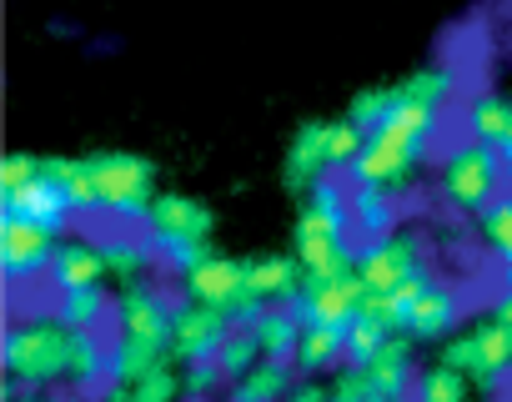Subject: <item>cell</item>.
<instances>
[{"label":"cell","instance_id":"1","mask_svg":"<svg viewBox=\"0 0 512 402\" xmlns=\"http://www.w3.org/2000/svg\"><path fill=\"white\" fill-rule=\"evenodd\" d=\"M437 131H442V111H437V106H422V101H412V96H402V86H397V106L387 111L382 126L367 131L362 156L347 166V181H352V186L402 191V186L417 176V166L427 161Z\"/></svg>","mask_w":512,"mask_h":402},{"label":"cell","instance_id":"2","mask_svg":"<svg viewBox=\"0 0 512 402\" xmlns=\"http://www.w3.org/2000/svg\"><path fill=\"white\" fill-rule=\"evenodd\" d=\"M81 337L76 327H66L56 312L51 317H11L6 327V377L46 392L56 382H76L81 367Z\"/></svg>","mask_w":512,"mask_h":402},{"label":"cell","instance_id":"3","mask_svg":"<svg viewBox=\"0 0 512 402\" xmlns=\"http://www.w3.org/2000/svg\"><path fill=\"white\" fill-rule=\"evenodd\" d=\"M442 362L467 372L482 392H497L512 377V292L502 287L482 322L442 342Z\"/></svg>","mask_w":512,"mask_h":402},{"label":"cell","instance_id":"4","mask_svg":"<svg viewBox=\"0 0 512 402\" xmlns=\"http://www.w3.org/2000/svg\"><path fill=\"white\" fill-rule=\"evenodd\" d=\"M437 186H442V201L452 212H472L482 217L492 201H502L507 191V156L472 141V136H457L442 146L437 156Z\"/></svg>","mask_w":512,"mask_h":402},{"label":"cell","instance_id":"5","mask_svg":"<svg viewBox=\"0 0 512 402\" xmlns=\"http://www.w3.org/2000/svg\"><path fill=\"white\" fill-rule=\"evenodd\" d=\"M86 166H91V181H96V207L121 227L126 222L146 227L151 201L161 196L156 191V166L136 151H96V156H86Z\"/></svg>","mask_w":512,"mask_h":402},{"label":"cell","instance_id":"6","mask_svg":"<svg viewBox=\"0 0 512 402\" xmlns=\"http://www.w3.org/2000/svg\"><path fill=\"white\" fill-rule=\"evenodd\" d=\"M417 272H427V242H422V232H392L382 242H367L362 257H357V277H362L367 297H392Z\"/></svg>","mask_w":512,"mask_h":402},{"label":"cell","instance_id":"7","mask_svg":"<svg viewBox=\"0 0 512 402\" xmlns=\"http://www.w3.org/2000/svg\"><path fill=\"white\" fill-rule=\"evenodd\" d=\"M61 252V232L46 227V222H31V217H0V267H6V277L21 287L41 272H51Z\"/></svg>","mask_w":512,"mask_h":402},{"label":"cell","instance_id":"8","mask_svg":"<svg viewBox=\"0 0 512 402\" xmlns=\"http://www.w3.org/2000/svg\"><path fill=\"white\" fill-rule=\"evenodd\" d=\"M181 297L186 302H201V307H221V312H231L241 327H251L256 317V307H246V262H236V257H211V262H201L196 272H186L181 277Z\"/></svg>","mask_w":512,"mask_h":402},{"label":"cell","instance_id":"9","mask_svg":"<svg viewBox=\"0 0 512 402\" xmlns=\"http://www.w3.org/2000/svg\"><path fill=\"white\" fill-rule=\"evenodd\" d=\"M171 317H176V302L151 277L121 287V302H116L121 342H141V347H166L171 352Z\"/></svg>","mask_w":512,"mask_h":402},{"label":"cell","instance_id":"10","mask_svg":"<svg viewBox=\"0 0 512 402\" xmlns=\"http://www.w3.org/2000/svg\"><path fill=\"white\" fill-rule=\"evenodd\" d=\"M236 332V317L221 312V307H201V302H176V317H171V357L181 362H211L226 337Z\"/></svg>","mask_w":512,"mask_h":402},{"label":"cell","instance_id":"11","mask_svg":"<svg viewBox=\"0 0 512 402\" xmlns=\"http://www.w3.org/2000/svg\"><path fill=\"white\" fill-rule=\"evenodd\" d=\"M297 317L302 322H352L362 307H367V287L357 272H342V277H307L302 292H297Z\"/></svg>","mask_w":512,"mask_h":402},{"label":"cell","instance_id":"12","mask_svg":"<svg viewBox=\"0 0 512 402\" xmlns=\"http://www.w3.org/2000/svg\"><path fill=\"white\" fill-rule=\"evenodd\" d=\"M151 242H211V212L186 191H161L146 217Z\"/></svg>","mask_w":512,"mask_h":402},{"label":"cell","instance_id":"13","mask_svg":"<svg viewBox=\"0 0 512 402\" xmlns=\"http://www.w3.org/2000/svg\"><path fill=\"white\" fill-rule=\"evenodd\" d=\"M307 272L297 257H246V307H292Z\"/></svg>","mask_w":512,"mask_h":402},{"label":"cell","instance_id":"14","mask_svg":"<svg viewBox=\"0 0 512 402\" xmlns=\"http://www.w3.org/2000/svg\"><path fill=\"white\" fill-rule=\"evenodd\" d=\"M0 207H6L11 217H31V222H46V227H66L71 217H76V201H71V191L56 181V176H36L31 186H21V191H11V196H0Z\"/></svg>","mask_w":512,"mask_h":402},{"label":"cell","instance_id":"15","mask_svg":"<svg viewBox=\"0 0 512 402\" xmlns=\"http://www.w3.org/2000/svg\"><path fill=\"white\" fill-rule=\"evenodd\" d=\"M457 322H462L457 292L442 287V282H432L417 297V307L402 317V337H412V342H447V337H457Z\"/></svg>","mask_w":512,"mask_h":402},{"label":"cell","instance_id":"16","mask_svg":"<svg viewBox=\"0 0 512 402\" xmlns=\"http://www.w3.org/2000/svg\"><path fill=\"white\" fill-rule=\"evenodd\" d=\"M462 136L502 151L512 161V96H497V91H472L467 106H462Z\"/></svg>","mask_w":512,"mask_h":402},{"label":"cell","instance_id":"17","mask_svg":"<svg viewBox=\"0 0 512 402\" xmlns=\"http://www.w3.org/2000/svg\"><path fill=\"white\" fill-rule=\"evenodd\" d=\"M322 176H337L332 161H327V121H307L287 146V186L312 191Z\"/></svg>","mask_w":512,"mask_h":402},{"label":"cell","instance_id":"18","mask_svg":"<svg viewBox=\"0 0 512 402\" xmlns=\"http://www.w3.org/2000/svg\"><path fill=\"white\" fill-rule=\"evenodd\" d=\"M362 372H367V382L377 387V392H387V397H407L412 392V382H417V342L412 337H392L372 362H362Z\"/></svg>","mask_w":512,"mask_h":402},{"label":"cell","instance_id":"19","mask_svg":"<svg viewBox=\"0 0 512 402\" xmlns=\"http://www.w3.org/2000/svg\"><path fill=\"white\" fill-rule=\"evenodd\" d=\"M46 277H51L56 292H81V287H101L111 272H106L101 242H61V252H56Z\"/></svg>","mask_w":512,"mask_h":402},{"label":"cell","instance_id":"20","mask_svg":"<svg viewBox=\"0 0 512 402\" xmlns=\"http://www.w3.org/2000/svg\"><path fill=\"white\" fill-rule=\"evenodd\" d=\"M342 362H347V327H342V322H307L292 367H297L302 377H322V372H332V367H342Z\"/></svg>","mask_w":512,"mask_h":402},{"label":"cell","instance_id":"21","mask_svg":"<svg viewBox=\"0 0 512 402\" xmlns=\"http://www.w3.org/2000/svg\"><path fill=\"white\" fill-rule=\"evenodd\" d=\"M397 217H402V201L397 191L387 186H352V227L362 242H382L397 232Z\"/></svg>","mask_w":512,"mask_h":402},{"label":"cell","instance_id":"22","mask_svg":"<svg viewBox=\"0 0 512 402\" xmlns=\"http://www.w3.org/2000/svg\"><path fill=\"white\" fill-rule=\"evenodd\" d=\"M101 257H106V272L121 277L126 287L131 282H146L156 267H161V247L151 237H131V232H116L101 242Z\"/></svg>","mask_w":512,"mask_h":402},{"label":"cell","instance_id":"23","mask_svg":"<svg viewBox=\"0 0 512 402\" xmlns=\"http://www.w3.org/2000/svg\"><path fill=\"white\" fill-rule=\"evenodd\" d=\"M302 317H297V307H262V317L251 322V337H256V347H262V357L267 362H292L297 357V342H302Z\"/></svg>","mask_w":512,"mask_h":402},{"label":"cell","instance_id":"24","mask_svg":"<svg viewBox=\"0 0 512 402\" xmlns=\"http://www.w3.org/2000/svg\"><path fill=\"white\" fill-rule=\"evenodd\" d=\"M292 392V362H256L241 382H231L226 402H287Z\"/></svg>","mask_w":512,"mask_h":402},{"label":"cell","instance_id":"25","mask_svg":"<svg viewBox=\"0 0 512 402\" xmlns=\"http://www.w3.org/2000/svg\"><path fill=\"white\" fill-rule=\"evenodd\" d=\"M392 337H397V327H392V322H387V317H382L372 302H367V307H362V312L347 322V362H352V367L372 362V357H377V352H382Z\"/></svg>","mask_w":512,"mask_h":402},{"label":"cell","instance_id":"26","mask_svg":"<svg viewBox=\"0 0 512 402\" xmlns=\"http://www.w3.org/2000/svg\"><path fill=\"white\" fill-rule=\"evenodd\" d=\"M397 86H402V96L447 111V106L457 101V91H462V76H457V66H422L417 76H407V81H397Z\"/></svg>","mask_w":512,"mask_h":402},{"label":"cell","instance_id":"27","mask_svg":"<svg viewBox=\"0 0 512 402\" xmlns=\"http://www.w3.org/2000/svg\"><path fill=\"white\" fill-rule=\"evenodd\" d=\"M111 312V297L106 287H81V292H56V317L76 332H96Z\"/></svg>","mask_w":512,"mask_h":402},{"label":"cell","instance_id":"28","mask_svg":"<svg viewBox=\"0 0 512 402\" xmlns=\"http://www.w3.org/2000/svg\"><path fill=\"white\" fill-rule=\"evenodd\" d=\"M186 392V382L171 372V362L166 367H156V372H146L141 382H111L106 387V402H176Z\"/></svg>","mask_w":512,"mask_h":402},{"label":"cell","instance_id":"29","mask_svg":"<svg viewBox=\"0 0 512 402\" xmlns=\"http://www.w3.org/2000/svg\"><path fill=\"white\" fill-rule=\"evenodd\" d=\"M467 392H472V377L467 372H457V367H447V362H432V367H422L417 372V382H412V402H467Z\"/></svg>","mask_w":512,"mask_h":402},{"label":"cell","instance_id":"30","mask_svg":"<svg viewBox=\"0 0 512 402\" xmlns=\"http://www.w3.org/2000/svg\"><path fill=\"white\" fill-rule=\"evenodd\" d=\"M166 347H141V342H121L116 337V347H111V382H141L146 372H156V367H166Z\"/></svg>","mask_w":512,"mask_h":402},{"label":"cell","instance_id":"31","mask_svg":"<svg viewBox=\"0 0 512 402\" xmlns=\"http://www.w3.org/2000/svg\"><path fill=\"white\" fill-rule=\"evenodd\" d=\"M477 232H482L487 252L502 257V267H507V262H512V191H507L502 201H492V207L477 217Z\"/></svg>","mask_w":512,"mask_h":402},{"label":"cell","instance_id":"32","mask_svg":"<svg viewBox=\"0 0 512 402\" xmlns=\"http://www.w3.org/2000/svg\"><path fill=\"white\" fill-rule=\"evenodd\" d=\"M216 362H221V372H226V382H241L256 362H267L262 357V347H256V337H251V327H236L231 337H226V347L216 352Z\"/></svg>","mask_w":512,"mask_h":402},{"label":"cell","instance_id":"33","mask_svg":"<svg viewBox=\"0 0 512 402\" xmlns=\"http://www.w3.org/2000/svg\"><path fill=\"white\" fill-rule=\"evenodd\" d=\"M397 106V86H372V91H357L352 96V106H347V116L362 126V131H372V126H382L387 121V111Z\"/></svg>","mask_w":512,"mask_h":402},{"label":"cell","instance_id":"34","mask_svg":"<svg viewBox=\"0 0 512 402\" xmlns=\"http://www.w3.org/2000/svg\"><path fill=\"white\" fill-rule=\"evenodd\" d=\"M156 247H161V267H166L176 282H181L186 272H196L201 262H211V257H216V247H211V242H156Z\"/></svg>","mask_w":512,"mask_h":402},{"label":"cell","instance_id":"35","mask_svg":"<svg viewBox=\"0 0 512 402\" xmlns=\"http://www.w3.org/2000/svg\"><path fill=\"white\" fill-rule=\"evenodd\" d=\"M46 171V156H31V151H11L6 161H0V196H11L21 186H31L36 176Z\"/></svg>","mask_w":512,"mask_h":402},{"label":"cell","instance_id":"36","mask_svg":"<svg viewBox=\"0 0 512 402\" xmlns=\"http://www.w3.org/2000/svg\"><path fill=\"white\" fill-rule=\"evenodd\" d=\"M181 382H186V392H191V397H211L216 387H226V372H221V362H216V357H211V362H186Z\"/></svg>","mask_w":512,"mask_h":402},{"label":"cell","instance_id":"37","mask_svg":"<svg viewBox=\"0 0 512 402\" xmlns=\"http://www.w3.org/2000/svg\"><path fill=\"white\" fill-rule=\"evenodd\" d=\"M287 402H332V387H322V377H302V382H292Z\"/></svg>","mask_w":512,"mask_h":402},{"label":"cell","instance_id":"38","mask_svg":"<svg viewBox=\"0 0 512 402\" xmlns=\"http://www.w3.org/2000/svg\"><path fill=\"white\" fill-rule=\"evenodd\" d=\"M26 402H76L71 392H36V397H26Z\"/></svg>","mask_w":512,"mask_h":402},{"label":"cell","instance_id":"39","mask_svg":"<svg viewBox=\"0 0 512 402\" xmlns=\"http://www.w3.org/2000/svg\"><path fill=\"white\" fill-rule=\"evenodd\" d=\"M372 402H412V397H387V392H377Z\"/></svg>","mask_w":512,"mask_h":402},{"label":"cell","instance_id":"40","mask_svg":"<svg viewBox=\"0 0 512 402\" xmlns=\"http://www.w3.org/2000/svg\"><path fill=\"white\" fill-rule=\"evenodd\" d=\"M502 287H507V292H512V262H507V267H502Z\"/></svg>","mask_w":512,"mask_h":402},{"label":"cell","instance_id":"41","mask_svg":"<svg viewBox=\"0 0 512 402\" xmlns=\"http://www.w3.org/2000/svg\"><path fill=\"white\" fill-rule=\"evenodd\" d=\"M507 176H512V166H507Z\"/></svg>","mask_w":512,"mask_h":402}]
</instances>
